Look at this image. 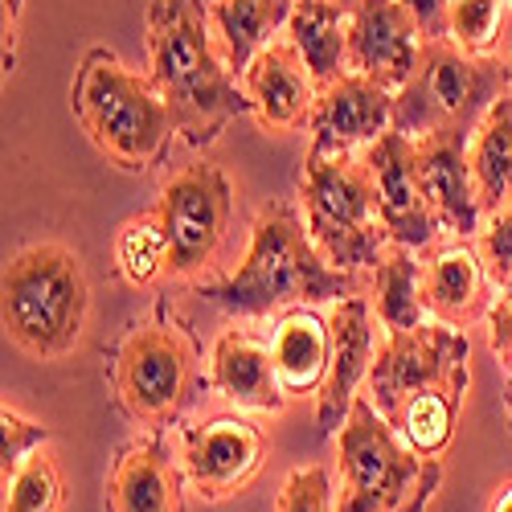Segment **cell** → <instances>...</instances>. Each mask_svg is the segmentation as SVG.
I'll return each instance as SVG.
<instances>
[{
  "label": "cell",
  "mask_w": 512,
  "mask_h": 512,
  "mask_svg": "<svg viewBox=\"0 0 512 512\" xmlns=\"http://www.w3.org/2000/svg\"><path fill=\"white\" fill-rule=\"evenodd\" d=\"M70 107L87 140L127 173L152 168L177 132V119L156 91V82L127 70L103 46L87 50V58L78 62Z\"/></svg>",
  "instance_id": "277c9868"
},
{
  "label": "cell",
  "mask_w": 512,
  "mask_h": 512,
  "mask_svg": "<svg viewBox=\"0 0 512 512\" xmlns=\"http://www.w3.org/2000/svg\"><path fill=\"white\" fill-rule=\"evenodd\" d=\"M156 218L168 242V275L189 279L213 263L230 230L234 193L218 164H189L164 181L156 197Z\"/></svg>",
  "instance_id": "30bf717a"
},
{
  "label": "cell",
  "mask_w": 512,
  "mask_h": 512,
  "mask_svg": "<svg viewBox=\"0 0 512 512\" xmlns=\"http://www.w3.org/2000/svg\"><path fill=\"white\" fill-rule=\"evenodd\" d=\"M197 295L226 316H271L279 308H316L361 295L353 271H336L316 250L291 201H271L250 226L246 259L230 279L201 283Z\"/></svg>",
  "instance_id": "7a4b0ae2"
},
{
  "label": "cell",
  "mask_w": 512,
  "mask_h": 512,
  "mask_svg": "<svg viewBox=\"0 0 512 512\" xmlns=\"http://www.w3.org/2000/svg\"><path fill=\"white\" fill-rule=\"evenodd\" d=\"M300 201H304V226L316 242V250L336 271H373L390 246V234L381 226L377 193L365 160L353 156H324L308 148L304 177H300Z\"/></svg>",
  "instance_id": "ba28073f"
},
{
  "label": "cell",
  "mask_w": 512,
  "mask_h": 512,
  "mask_svg": "<svg viewBox=\"0 0 512 512\" xmlns=\"http://www.w3.org/2000/svg\"><path fill=\"white\" fill-rule=\"evenodd\" d=\"M488 340L496 361L512 377V291H496V300L488 308Z\"/></svg>",
  "instance_id": "d6a6232c"
},
{
  "label": "cell",
  "mask_w": 512,
  "mask_h": 512,
  "mask_svg": "<svg viewBox=\"0 0 512 512\" xmlns=\"http://www.w3.org/2000/svg\"><path fill=\"white\" fill-rule=\"evenodd\" d=\"M422 41L426 37L402 0H357L349 9V70L390 91L406 87Z\"/></svg>",
  "instance_id": "4fadbf2b"
},
{
  "label": "cell",
  "mask_w": 512,
  "mask_h": 512,
  "mask_svg": "<svg viewBox=\"0 0 512 512\" xmlns=\"http://www.w3.org/2000/svg\"><path fill=\"white\" fill-rule=\"evenodd\" d=\"M50 443V426H37L29 418H21L17 410H0V480H13L17 467Z\"/></svg>",
  "instance_id": "4dcf8cb0"
},
{
  "label": "cell",
  "mask_w": 512,
  "mask_h": 512,
  "mask_svg": "<svg viewBox=\"0 0 512 512\" xmlns=\"http://www.w3.org/2000/svg\"><path fill=\"white\" fill-rule=\"evenodd\" d=\"M512 87V70L488 54H463L451 37L422 41L406 87L394 91V127L418 140L426 132H476L484 111Z\"/></svg>",
  "instance_id": "52a82bcc"
},
{
  "label": "cell",
  "mask_w": 512,
  "mask_h": 512,
  "mask_svg": "<svg viewBox=\"0 0 512 512\" xmlns=\"http://www.w3.org/2000/svg\"><path fill=\"white\" fill-rule=\"evenodd\" d=\"M467 353H472L467 332L443 320H422L418 328L386 332L369 365L365 394L394 426L406 402L418 398L422 390L443 386V381H455V377H472L467 373Z\"/></svg>",
  "instance_id": "9c48e42d"
},
{
  "label": "cell",
  "mask_w": 512,
  "mask_h": 512,
  "mask_svg": "<svg viewBox=\"0 0 512 512\" xmlns=\"http://www.w3.org/2000/svg\"><path fill=\"white\" fill-rule=\"evenodd\" d=\"M287 41L300 50L320 91L349 74V9L332 0H295Z\"/></svg>",
  "instance_id": "7402d4cb"
},
{
  "label": "cell",
  "mask_w": 512,
  "mask_h": 512,
  "mask_svg": "<svg viewBox=\"0 0 512 512\" xmlns=\"http://www.w3.org/2000/svg\"><path fill=\"white\" fill-rule=\"evenodd\" d=\"M91 312V279L82 259L62 242L25 246L5 263L0 320L13 345L37 361L74 353Z\"/></svg>",
  "instance_id": "3957f363"
},
{
  "label": "cell",
  "mask_w": 512,
  "mask_h": 512,
  "mask_svg": "<svg viewBox=\"0 0 512 512\" xmlns=\"http://www.w3.org/2000/svg\"><path fill=\"white\" fill-rule=\"evenodd\" d=\"M504 0H447V37L463 54H488L500 37Z\"/></svg>",
  "instance_id": "f1b7e54d"
},
{
  "label": "cell",
  "mask_w": 512,
  "mask_h": 512,
  "mask_svg": "<svg viewBox=\"0 0 512 512\" xmlns=\"http://www.w3.org/2000/svg\"><path fill=\"white\" fill-rule=\"evenodd\" d=\"M476 250L496 291H512V205L492 213V222L480 230Z\"/></svg>",
  "instance_id": "1f68e13d"
},
{
  "label": "cell",
  "mask_w": 512,
  "mask_h": 512,
  "mask_svg": "<svg viewBox=\"0 0 512 512\" xmlns=\"http://www.w3.org/2000/svg\"><path fill=\"white\" fill-rule=\"evenodd\" d=\"M17 13H21V0H5V74L13 70V46H17Z\"/></svg>",
  "instance_id": "e575fe53"
},
{
  "label": "cell",
  "mask_w": 512,
  "mask_h": 512,
  "mask_svg": "<svg viewBox=\"0 0 512 512\" xmlns=\"http://www.w3.org/2000/svg\"><path fill=\"white\" fill-rule=\"evenodd\" d=\"M271 361L287 398L320 394L332 369V324L316 308H291L271 332Z\"/></svg>",
  "instance_id": "44dd1931"
},
{
  "label": "cell",
  "mask_w": 512,
  "mask_h": 512,
  "mask_svg": "<svg viewBox=\"0 0 512 512\" xmlns=\"http://www.w3.org/2000/svg\"><path fill=\"white\" fill-rule=\"evenodd\" d=\"M365 168L373 177V193H377V213L381 226H386L394 246H410L422 250L431 246L439 226L435 213L426 205L422 181H418V160H414V140L402 136L398 127H390L381 140H373L365 148Z\"/></svg>",
  "instance_id": "7c38bea8"
},
{
  "label": "cell",
  "mask_w": 512,
  "mask_h": 512,
  "mask_svg": "<svg viewBox=\"0 0 512 512\" xmlns=\"http://www.w3.org/2000/svg\"><path fill=\"white\" fill-rule=\"evenodd\" d=\"M295 0H209V25L218 33V46L234 74L271 46V37L291 21Z\"/></svg>",
  "instance_id": "603a6c76"
},
{
  "label": "cell",
  "mask_w": 512,
  "mask_h": 512,
  "mask_svg": "<svg viewBox=\"0 0 512 512\" xmlns=\"http://www.w3.org/2000/svg\"><path fill=\"white\" fill-rule=\"evenodd\" d=\"M467 164H472L480 209L484 213L508 209L512 205V91H504L476 123Z\"/></svg>",
  "instance_id": "cb8c5ba5"
},
{
  "label": "cell",
  "mask_w": 512,
  "mask_h": 512,
  "mask_svg": "<svg viewBox=\"0 0 512 512\" xmlns=\"http://www.w3.org/2000/svg\"><path fill=\"white\" fill-rule=\"evenodd\" d=\"M332 5H340V9H353V5H357V0H332Z\"/></svg>",
  "instance_id": "74e56055"
},
{
  "label": "cell",
  "mask_w": 512,
  "mask_h": 512,
  "mask_svg": "<svg viewBox=\"0 0 512 512\" xmlns=\"http://www.w3.org/2000/svg\"><path fill=\"white\" fill-rule=\"evenodd\" d=\"M111 386L140 426L164 431L181 422L205 390L197 340L164 312L140 320L111 353Z\"/></svg>",
  "instance_id": "8992f818"
},
{
  "label": "cell",
  "mask_w": 512,
  "mask_h": 512,
  "mask_svg": "<svg viewBox=\"0 0 512 512\" xmlns=\"http://www.w3.org/2000/svg\"><path fill=\"white\" fill-rule=\"evenodd\" d=\"M115 267H119L123 283H132V287H148L160 275H168V242H164V226L156 218V209H148V213H140V218L119 226Z\"/></svg>",
  "instance_id": "4316f807"
},
{
  "label": "cell",
  "mask_w": 512,
  "mask_h": 512,
  "mask_svg": "<svg viewBox=\"0 0 512 512\" xmlns=\"http://www.w3.org/2000/svg\"><path fill=\"white\" fill-rule=\"evenodd\" d=\"M312 152L353 156V148H369L394 127V91L381 82L349 70L332 87L320 91L312 111Z\"/></svg>",
  "instance_id": "5bb4252c"
},
{
  "label": "cell",
  "mask_w": 512,
  "mask_h": 512,
  "mask_svg": "<svg viewBox=\"0 0 512 512\" xmlns=\"http://www.w3.org/2000/svg\"><path fill=\"white\" fill-rule=\"evenodd\" d=\"M373 304L369 295H349V300H336L328 312L332 324V369L324 390L316 394V426L320 435H336L349 418L353 398L361 394L369 365L377 357V340H373Z\"/></svg>",
  "instance_id": "9a60e30c"
},
{
  "label": "cell",
  "mask_w": 512,
  "mask_h": 512,
  "mask_svg": "<svg viewBox=\"0 0 512 512\" xmlns=\"http://www.w3.org/2000/svg\"><path fill=\"white\" fill-rule=\"evenodd\" d=\"M492 279L484 271V259L472 242H455L435 250L418 271V295L431 320H443L451 328H467L480 316H488L492 300L488 295Z\"/></svg>",
  "instance_id": "ac0fdd59"
},
{
  "label": "cell",
  "mask_w": 512,
  "mask_h": 512,
  "mask_svg": "<svg viewBox=\"0 0 512 512\" xmlns=\"http://www.w3.org/2000/svg\"><path fill=\"white\" fill-rule=\"evenodd\" d=\"M213 37L218 33L209 25V0L148 5V78L164 95L189 148H209L230 119L254 111Z\"/></svg>",
  "instance_id": "6da1fadb"
},
{
  "label": "cell",
  "mask_w": 512,
  "mask_h": 512,
  "mask_svg": "<svg viewBox=\"0 0 512 512\" xmlns=\"http://www.w3.org/2000/svg\"><path fill=\"white\" fill-rule=\"evenodd\" d=\"M467 381L472 377H455V381H443V386H431L422 390L418 398L406 402V410L398 414L394 431L418 451V455H431L439 459L455 435V418H459V406H463V394H467Z\"/></svg>",
  "instance_id": "484cf974"
},
{
  "label": "cell",
  "mask_w": 512,
  "mask_h": 512,
  "mask_svg": "<svg viewBox=\"0 0 512 512\" xmlns=\"http://www.w3.org/2000/svg\"><path fill=\"white\" fill-rule=\"evenodd\" d=\"M402 5L414 13V21H418L426 41L447 37V0H402Z\"/></svg>",
  "instance_id": "836d02e7"
},
{
  "label": "cell",
  "mask_w": 512,
  "mask_h": 512,
  "mask_svg": "<svg viewBox=\"0 0 512 512\" xmlns=\"http://www.w3.org/2000/svg\"><path fill=\"white\" fill-rule=\"evenodd\" d=\"M418 259L410 246H394L381 254V263L373 267V316L386 332H402V328H418L422 320H431L422 308V295H418Z\"/></svg>",
  "instance_id": "d4e9b609"
},
{
  "label": "cell",
  "mask_w": 512,
  "mask_h": 512,
  "mask_svg": "<svg viewBox=\"0 0 512 512\" xmlns=\"http://www.w3.org/2000/svg\"><path fill=\"white\" fill-rule=\"evenodd\" d=\"M336 472V512H422L443 480L439 459L418 455L369 394L353 398L336 431Z\"/></svg>",
  "instance_id": "5b68a950"
},
{
  "label": "cell",
  "mask_w": 512,
  "mask_h": 512,
  "mask_svg": "<svg viewBox=\"0 0 512 512\" xmlns=\"http://www.w3.org/2000/svg\"><path fill=\"white\" fill-rule=\"evenodd\" d=\"M508 70H512V62H508Z\"/></svg>",
  "instance_id": "f35d334b"
},
{
  "label": "cell",
  "mask_w": 512,
  "mask_h": 512,
  "mask_svg": "<svg viewBox=\"0 0 512 512\" xmlns=\"http://www.w3.org/2000/svg\"><path fill=\"white\" fill-rule=\"evenodd\" d=\"M504 410H508V431H512V377L504 381Z\"/></svg>",
  "instance_id": "8d00e7d4"
},
{
  "label": "cell",
  "mask_w": 512,
  "mask_h": 512,
  "mask_svg": "<svg viewBox=\"0 0 512 512\" xmlns=\"http://www.w3.org/2000/svg\"><path fill=\"white\" fill-rule=\"evenodd\" d=\"M111 512H185V467H177L164 439L132 443L107 480Z\"/></svg>",
  "instance_id": "ffe728a7"
},
{
  "label": "cell",
  "mask_w": 512,
  "mask_h": 512,
  "mask_svg": "<svg viewBox=\"0 0 512 512\" xmlns=\"http://www.w3.org/2000/svg\"><path fill=\"white\" fill-rule=\"evenodd\" d=\"M275 512H336L328 467L312 463V467H295V472H287V480L275 496Z\"/></svg>",
  "instance_id": "f546056e"
},
{
  "label": "cell",
  "mask_w": 512,
  "mask_h": 512,
  "mask_svg": "<svg viewBox=\"0 0 512 512\" xmlns=\"http://www.w3.org/2000/svg\"><path fill=\"white\" fill-rule=\"evenodd\" d=\"M488 512H512V484H504V488L496 492V500H492Z\"/></svg>",
  "instance_id": "d590c367"
},
{
  "label": "cell",
  "mask_w": 512,
  "mask_h": 512,
  "mask_svg": "<svg viewBox=\"0 0 512 512\" xmlns=\"http://www.w3.org/2000/svg\"><path fill=\"white\" fill-rule=\"evenodd\" d=\"M267 459V435L250 418L226 414L197 426H185V451L181 467L185 480L205 500H226L246 488Z\"/></svg>",
  "instance_id": "8fae6325"
},
{
  "label": "cell",
  "mask_w": 512,
  "mask_h": 512,
  "mask_svg": "<svg viewBox=\"0 0 512 512\" xmlns=\"http://www.w3.org/2000/svg\"><path fill=\"white\" fill-rule=\"evenodd\" d=\"M209 386L226 402H234L238 410L279 414L287 406V394L279 386V373L271 361V345H263V340L246 328H230L213 340Z\"/></svg>",
  "instance_id": "d6986e66"
},
{
  "label": "cell",
  "mask_w": 512,
  "mask_h": 512,
  "mask_svg": "<svg viewBox=\"0 0 512 512\" xmlns=\"http://www.w3.org/2000/svg\"><path fill=\"white\" fill-rule=\"evenodd\" d=\"M418 181L426 193V205L435 213L439 234L472 238L480 230V197L472 181V164H467V132H426L414 140Z\"/></svg>",
  "instance_id": "2e32d148"
},
{
  "label": "cell",
  "mask_w": 512,
  "mask_h": 512,
  "mask_svg": "<svg viewBox=\"0 0 512 512\" xmlns=\"http://www.w3.org/2000/svg\"><path fill=\"white\" fill-rule=\"evenodd\" d=\"M242 91L267 132H291V127L308 123L320 99L316 78L308 74L291 41H271L267 50H259V58L242 74Z\"/></svg>",
  "instance_id": "e0dca14e"
},
{
  "label": "cell",
  "mask_w": 512,
  "mask_h": 512,
  "mask_svg": "<svg viewBox=\"0 0 512 512\" xmlns=\"http://www.w3.org/2000/svg\"><path fill=\"white\" fill-rule=\"evenodd\" d=\"M66 484L58 472V459L50 451H33L17 476L5 480V512H62Z\"/></svg>",
  "instance_id": "83f0119b"
}]
</instances>
